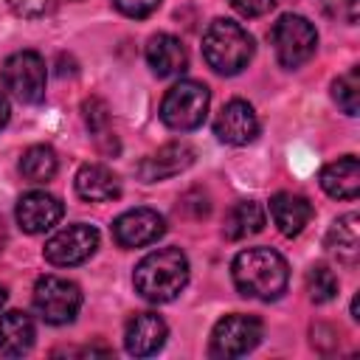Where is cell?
<instances>
[{
	"label": "cell",
	"instance_id": "obj_8",
	"mask_svg": "<svg viewBox=\"0 0 360 360\" xmlns=\"http://www.w3.org/2000/svg\"><path fill=\"white\" fill-rule=\"evenodd\" d=\"M264 326L253 315H225L217 321L211 332V354L214 357H242L259 346Z\"/></svg>",
	"mask_w": 360,
	"mask_h": 360
},
{
	"label": "cell",
	"instance_id": "obj_28",
	"mask_svg": "<svg viewBox=\"0 0 360 360\" xmlns=\"http://www.w3.org/2000/svg\"><path fill=\"white\" fill-rule=\"evenodd\" d=\"M112 3H115V8H118L124 17H135V20L149 17V14L160 6V0H112Z\"/></svg>",
	"mask_w": 360,
	"mask_h": 360
},
{
	"label": "cell",
	"instance_id": "obj_26",
	"mask_svg": "<svg viewBox=\"0 0 360 360\" xmlns=\"http://www.w3.org/2000/svg\"><path fill=\"white\" fill-rule=\"evenodd\" d=\"M56 0H6V6L17 14V17H25V20H34V17H42L53 8Z\"/></svg>",
	"mask_w": 360,
	"mask_h": 360
},
{
	"label": "cell",
	"instance_id": "obj_16",
	"mask_svg": "<svg viewBox=\"0 0 360 360\" xmlns=\"http://www.w3.org/2000/svg\"><path fill=\"white\" fill-rule=\"evenodd\" d=\"M321 188L335 200H354L360 194V160L343 155L321 169Z\"/></svg>",
	"mask_w": 360,
	"mask_h": 360
},
{
	"label": "cell",
	"instance_id": "obj_12",
	"mask_svg": "<svg viewBox=\"0 0 360 360\" xmlns=\"http://www.w3.org/2000/svg\"><path fill=\"white\" fill-rule=\"evenodd\" d=\"M65 214V205L48 191H28L17 202V222L25 233H45L51 231Z\"/></svg>",
	"mask_w": 360,
	"mask_h": 360
},
{
	"label": "cell",
	"instance_id": "obj_4",
	"mask_svg": "<svg viewBox=\"0 0 360 360\" xmlns=\"http://www.w3.org/2000/svg\"><path fill=\"white\" fill-rule=\"evenodd\" d=\"M208 104H211L208 87L202 82L183 79V82H177L166 90V96L160 101V121L169 129H177V132L197 129L205 121Z\"/></svg>",
	"mask_w": 360,
	"mask_h": 360
},
{
	"label": "cell",
	"instance_id": "obj_5",
	"mask_svg": "<svg viewBox=\"0 0 360 360\" xmlns=\"http://www.w3.org/2000/svg\"><path fill=\"white\" fill-rule=\"evenodd\" d=\"M82 307V290L79 284L62 278V276H42L34 284V309L45 323L62 326L76 318Z\"/></svg>",
	"mask_w": 360,
	"mask_h": 360
},
{
	"label": "cell",
	"instance_id": "obj_21",
	"mask_svg": "<svg viewBox=\"0 0 360 360\" xmlns=\"http://www.w3.org/2000/svg\"><path fill=\"white\" fill-rule=\"evenodd\" d=\"M262 228H264V208L253 200H242L225 214L222 233H225V239L236 242V239H245L250 233H259Z\"/></svg>",
	"mask_w": 360,
	"mask_h": 360
},
{
	"label": "cell",
	"instance_id": "obj_1",
	"mask_svg": "<svg viewBox=\"0 0 360 360\" xmlns=\"http://www.w3.org/2000/svg\"><path fill=\"white\" fill-rule=\"evenodd\" d=\"M231 276L236 290L245 298H259V301H276L287 290V262L281 253L273 248H248L236 253L231 264Z\"/></svg>",
	"mask_w": 360,
	"mask_h": 360
},
{
	"label": "cell",
	"instance_id": "obj_32",
	"mask_svg": "<svg viewBox=\"0 0 360 360\" xmlns=\"http://www.w3.org/2000/svg\"><path fill=\"white\" fill-rule=\"evenodd\" d=\"M3 245H6V228H3V219H0V250H3Z\"/></svg>",
	"mask_w": 360,
	"mask_h": 360
},
{
	"label": "cell",
	"instance_id": "obj_9",
	"mask_svg": "<svg viewBox=\"0 0 360 360\" xmlns=\"http://www.w3.org/2000/svg\"><path fill=\"white\" fill-rule=\"evenodd\" d=\"M96 248H98V231L93 225L76 222V225H68V228L56 231L45 242L42 256L53 267H73V264L87 262L96 253Z\"/></svg>",
	"mask_w": 360,
	"mask_h": 360
},
{
	"label": "cell",
	"instance_id": "obj_30",
	"mask_svg": "<svg viewBox=\"0 0 360 360\" xmlns=\"http://www.w3.org/2000/svg\"><path fill=\"white\" fill-rule=\"evenodd\" d=\"M6 121H8V98H6L3 90H0V129L6 127Z\"/></svg>",
	"mask_w": 360,
	"mask_h": 360
},
{
	"label": "cell",
	"instance_id": "obj_17",
	"mask_svg": "<svg viewBox=\"0 0 360 360\" xmlns=\"http://www.w3.org/2000/svg\"><path fill=\"white\" fill-rule=\"evenodd\" d=\"M76 194L87 202H107L121 194V180L112 169L101 163H87L76 172Z\"/></svg>",
	"mask_w": 360,
	"mask_h": 360
},
{
	"label": "cell",
	"instance_id": "obj_2",
	"mask_svg": "<svg viewBox=\"0 0 360 360\" xmlns=\"http://www.w3.org/2000/svg\"><path fill=\"white\" fill-rule=\"evenodd\" d=\"M135 290L152 301V304H166L183 292L188 284V259L180 248H160L143 256L132 273Z\"/></svg>",
	"mask_w": 360,
	"mask_h": 360
},
{
	"label": "cell",
	"instance_id": "obj_10",
	"mask_svg": "<svg viewBox=\"0 0 360 360\" xmlns=\"http://www.w3.org/2000/svg\"><path fill=\"white\" fill-rule=\"evenodd\" d=\"M166 219L152 208H129L112 222V236L121 248H143L163 236Z\"/></svg>",
	"mask_w": 360,
	"mask_h": 360
},
{
	"label": "cell",
	"instance_id": "obj_18",
	"mask_svg": "<svg viewBox=\"0 0 360 360\" xmlns=\"http://www.w3.org/2000/svg\"><path fill=\"white\" fill-rule=\"evenodd\" d=\"M34 338H37V329H34L31 315L20 309H8L0 315V354L22 357L31 352Z\"/></svg>",
	"mask_w": 360,
	"mask_h": 360
},
{
	"label": "cell",
	"instance_id": "obj_11",
	"mask_svg": "<svg viewBox=\"0 0 360 360\" xmlns=\"http://www.w3.org/2000/svg\"><path fill=\"white\" fill-rule=\"evenodd\" d=\"M214 132L222 143H231V146H248L250 141H256L259 135V118H256V110L242 101V98H233L228 101L217 121H214Z\"/></svg>",
	"mask_w": 360,
	"mask_h": 360
},
{
	"label": "cell",
	"instance_id": "obj_27",
	"mask_svg": "<svg viewBox=\"0 0 360 360\" xmlns=\"http://www.w3.org/2000/svg\"><path fill=\"white\" fill-rule=\"evenodd\" d=\"M357 8H360V0H323V11L332 17V20H343V22H357Z\"/></svg>",
	"mask_w": 360,
	"mask_h": 360
},
{
	"label": "cell",
	"instance_id": "obj_25",
	"mask_svg": "<svg viewBox=\"0 0 360 360\" xmlns=\"http://www.w3.org/2000/svg\"><path fill=\"white\" fill-rule=\"evenodd\" d=\"M82 110H84V121L96 138L110 135V115H107V104L101 98H87Z\"/></svg>",
	"mask_w": 360,
	"mask_h": 360
},
{
	"label": "cell",
	"instance_id": "obj_14",
	"mask_svg": "<svg viewBox=\"0 0 360 360\" xmlns=\"http://www.w3.org/2000/svg\"><path fill=\"white\" fill-rule=\"evenodd\" d=\"M191 163H194V149L188 143H183V141H174V143L160 146L155 155L143 158L135 166V172H138V177L143 183H155V180H166L172 174L186 172Z\"/></svg>",
	"mask_w": 360,
	"mask_h": 360
},
{
	"label": "cell",
	"instance_id": "obj_19",
	"mask_svg": "<svg viewBox=\"0 0 360 360\" xmlns=\"http://www.w3.org/2000/svg\"><path fill=\"white\" fill-rule=\"evenodd\" d=\"M146 62L158 76H177L188 65L186 45L172 34H155L146 42Z\"/></svg>",
	"mask_w": 360,
	"mask_h": 360
},
{
	"label": "cell",
	"instance_id": "obj_29",
	"mask_svg": "<svg viewBox=\"0 0 360 360\" xmlns=\"http://www.w3.org/2000/svg\"><path fill=\"white\" fill-rule=\"evenodd\" d=\"M242 17H262L278 6V0H228Z\"/></svg>",
	"mask_w": 360,
	"mask_h": 360
},
{
	"label": "cell",
	"instance_id": "obj_23",
	"mask_svg": "<svg viewBox=\"0 0 360 360\" xmlns=\"http://www.w3.org/2000/svg\"><path fill=\"white\" fill-rule=\"evenodd\" d=\"M332 96L346 115H357L360 112V68H349L343 76H338L332 82Z\"/></svg>",
	"mask_w": 360,
	"mask_h": 360
},
{
	"label": "cell",
	"instance_id": "obj_15",
	"mask_svg": "<svg viewBox=\"0 0 360 360\" xmlns=\"http://www.w3.org/2000/svg\"><path fill=\"white\" fill-rule=\"evenodd\" d=\"M270 217L284 236H298L312 219V202L304 194L278 191L270 200Z\"/></svg>",
	"mask_w": 360,
	"mask_h": 360
},
{
	"label": "cell",
	"instance_id": "obj_24",
	"mask_svg": "<svg viewBox=\"0 0 360 360\" xmlns=\"http://www.w3.org/2000/svg\"><path fill=\"white\" fill-rule=\"evenodd\" d=\"M307 292L315 304H326L338 295V276L326 264H315L307 273Z\"/></svg>",
	"mask_w": 360,
	"mask_h": 360
},
{
	"label": "cell",
	"instance_id": "obj_22",
	"mask_svg": "<svg viewBox=\"0 0 360 360\" xmlns=\"http://www.w3.org/2000/svg\"><path fill=\"white\" fill-rule=\"evenodd\" d=\"M59 169V160H56V152L45 143H37V146H28L20 158V172L28 183H48L53 180Z\"/></svg>",
	"mask_w": 360,
	"mask_h": 360
},
{
	"label": "cell",
	"instance_id": "obj_20",
	"mask_svg": "<svg viewBox=\"0 0 360 360\" xmlns=\"http://www.w3.org/2000/svg\"><path fill=\"white\" fill-rule=\"evenodd\" d=\"M326 248L338 256V262L357 264V259H360V217L343 214L340 219H335L326 233Z\"/></svg>",
	"mask_w": 360,
	"mask_h": 360
},
{
	"label": "cell",
	"instance_id": "obj_13",
	"mask_svg": "<svg viewBox=\"0 0 360 360\" xmlns=\"http://www.w3.org/2000/svg\"><path fill=\"white\" fill-rule=\"evenodd\" d=\"M166 338H169V326H166V321L160 315L138 312L124 329V349L132 357H149V354L163 349Z\"/></svg>",
	"mask_w": 360,
	"mask_h": 360
},
{
	"label": "cell",
	"instance_id": "obj_7",
	"mask_svg": "<svg viewBox=\"0 0 360 360\" xmlns=\"http://www.w3.org/2000/svg\"><path fill=\"white\" fill-rule=\"evenodd\" d=\"M3 84L22 104H39L45 98V62L37 51H17L3 62Z\"/></svg>",
	"mask_w": 360,
	"mask_h": 360
},
{
	"label": "cell",
	"instance_id": "obj_6",
	"mask_svg": "<svg viewBox=\"0 0 360 360\" xmlns=\"http://www.w3.org/2000/svg\"><path fill=\"white\" fill-rule=\"evenodd\" d=\"M270 39H273L276 56H278V62L284 68H301L315 53L318 31H315V25L307 17H301V14H284L273 25Z\"/></svg>",
	"mask_w": 360,
	"mask_h": 360
},
{
	"label": "cell",
	"instance_id": "obj_3",
	"mask_svg": "<svg viewBox=\"0 0 360 360\" xmlns=\"http://www.w3.org/2000/svg\"><path fill=\"white\" fill-rule=\"evenodd\" d=\"M202 56L217 73L233 76L248 68L253 56V37L233 20H214L202 34Z\"/></svg>",
	"mask_w": 360,
	"mask_h": 360
},
{
	"label": "cell",
	"instance_id": "obj_31",
	"mask_svg": "<svg viewBox=\"0 0 360 360\" xmlns=\"http://www.w3.org/2000/svg\"><path fill=\"white\" fill-rule=\"evenodd\" d=\"M6 298H8V290H6V284H0V309H3V304H6Z\"/></svg>",
	"mask_w": 360,
	"mask_h": 360
}]
</instances>
